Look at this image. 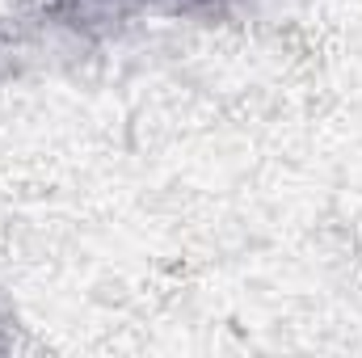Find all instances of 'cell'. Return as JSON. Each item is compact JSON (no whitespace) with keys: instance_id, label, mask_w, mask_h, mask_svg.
I'll list each match as a JSON object with an SVG mask.
<instances>
[{"instance_id":"1","label":"cell","mask_w":362,"mask_h":358,"mask_svg":"<svg viewBox=\"0 0 362 358\" xmlns=\"http://www.w3.org/2000/svg\"><path fill=\"white\" fill-rule=\"evenodd\" d=\"M245 0H17L0 13V85L59 51H89L144 17L215 21Z\"/></svg>"}]
</instances>
